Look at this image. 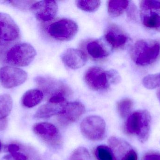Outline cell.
<instances>
[{
  "label": "cell",
  "instance_id": "1",
  "mask_svg": "<svg viewBox=\"0 0 160 160\" xmlns=\"http://www.w3.org/2000/svg\"><path fill=\"white\" fill-rule=\"evenodd\" d=\"M160 54L159 42L151 39L138 40L130 51V56L132 61L136 65L141 66H145L154 63Z\"/></svg>",
  "mask_w": 160,
  "mask_h": 160
},
{
  "label": "cell",
  "instance_id": "2",
  "mask_svg": "<svg viewBox=\"0 0 160 160\" xmlns=\"http://www.w3.org/2000/svg\"><path fill=\"white\" fill-rule=\"evenodd\" d=\"M2 61L11 66L25 67L34 59L36 51L34 48L26 43H17L5 51L0 52Z\"/></svg>",
  "mask_w": 160,
  "mask_h": 160
},
{
  "label": "cell",
  "instance_id": "3",
  "mask_svg": "<svg viewBox=\"0 0 160 160\" xmlns=\"http://www.w3.org/2000/svg\"><path fill=\"white\" fill-rule=\"evenodd\" d=\"M151 116L148 111L139 110L132 113L127 119L125 130L128 134L137 136L140 142L144 143L150 135Z\"/></svg>",
  "mask_w": 160,
  "mask_h": 160
},
{
  "label": "cell",
  "instance_id": "4",
  "mask_svg": "<svg viewBox=\"0 0 160 160\" xmlns=\"http://www.w3.org/2000/svg\"><path fill=\"white\" fill-rule=\"evenodd\" d=\"M19 28L8 14L0 12V52L17 44L20 38Z\"/></svg>",
  "mask_w": 160,
  "mask_h": 160
},
{
  "label": "cell",
  "instance_id": "5",
  "mask_svg": "<svg viewBox=\"0 0 160 160\" xmlns=\"http://www.w3.org/2000/svg\"><path fill=\"white\" fill-rule=\"evenodd\" d=\"M48 34L59 41L71 40L78 31V26L76 22L68 18H61L54 21L48 25Z\"/></svg>",
  "mask_w": 160,
  "mask_h": 160
},
{
  "label": "cell",
  "instance_id": "6",
  "mask_svg": "<svg viewBox=\"0 0 160 160\" xmlns=\"http://www.w3.org/2000/svg\"><path fill=\"white\" fill-rule=\"evenodd\" d=\"M35 81L43 94L49 96H59L67 99L72 95V91L69 87L63 83L52 78L37 77Z\"/></svg>",
  "mask_w": 160,
  "mask_h": 160
},
{
  "label": "cell",
  "instance_id": "7",
  "mask_svg": "<svg viewBox=\"0 0 160 160\" xmlns=\"http://www.w3.org/2000/svg\"><path fill=\"white\" fill-rule=\"evenodd\" d=\"M105 126V122L100 116H90L82 121L81 130L83 135L88 140L98 141L104 137Z\"/></svg>",
  "mask_w": 160,
  "mask_h": 160
},
{
  "label": "cell",
  "instance_id": "8",
  "mask_svg": "<svg viewBox=\"0 0 160 160\" xmlns=\"http://www.w3.org/2000/svg\"><path fill=\"white\" fill-rule=\"evenodd\" d=\"M33 130L37 136L52 148H58L62 144L61 133L53 124L47 122L37 123L34 125Z\"/></svg>",
  "mask_w": 160,
  "mask_h": 160
},
{
  "label": "cell",
  "instance_id": "9",
  "mask_svg": "<svg viewBox=\"0 0 160 160\" xmlns=\"http://www.w3.org/2000/svg\"><path fill=\"white\" fill-rule=\"evenodd\" d=\"M27 73L16 67L5 66L0 68V83L7 89L21 85L27 79Z\"/></svg>",
  "mask_w": 160,
  "mask_h": 160
},
{
  "label": "cell",
  "instance_id": "10",
  "mask_svg": "<svg viewBox=\"0 0 160 160\" xmlns=\"http://www.w3.org/2000/svg\"><path fill=\"white\" fill-rule=\"evenodd\" d=\"M84 80L88 87L95 91L106 90L111 85L107 71L98 67L88 69L85 74Z\"/></svg>",
  "mask_w": 160,
  "mask_h": 160
},
{
  "label": "cell",
  "instance_id": "11",
  "mask_svg": "<svg viewBox=\"0 0 160 160\" xmlns=\"http://www.w3.org/2000/svg\"><path fill=\"white\" fill-rule=\"evenodd\" d=\"M58 10V4L55 1L36 2L30 9L38 20L44 22L52 21L56 17Z\"/></svg>",
  "mask_w": 160,
  "mask_h": 160
},
{
  "label": "cell",
  "instance_id": "12",
  "mask_svg": "<svg viewBox=\"0 0 160 160\" xmlns=\"http://www.w3.org/2000/svg\"><path fill=\"white\" fill-rule=\"evenodd\" d=\"M104 39L108 45L112 49H121L128 43V34L120 27L113 23L109 24L104 34Z\"/></svg>",
  "mask_w": 160,
  "mask_h": 160
},
{
  "label": "cell",
  "instance_id": "13",
  "mask_svg": "<svg viewBox=\"0 0 160 160\" xmlns=\"http://www.w3.org/2000/svg\"><path fill=\"white\" fill-rule=\"evenodd\" d=\"M85 111L84 106L81 102H66L62 112L58 115V122L62 126L71 125L77 121Z\"/></svg>",
  "mask_w": 160,
  "mask_h": 160
},
{
  "label": "cell",
  "instance_id": "14",
  "mask_svg": "<svg viewBox=\"0 0 160 160\" xmlns=\"http://www.w3.org/2000/svg\"><path fill=\"white\" fill-rule=\"evenodd\" d=\"M61 58L67 66L73 70L82 67L87 61L86 54L78 49H68L63 53Z\"/></svg>",
  "mask_w": 160,
  "mask_h": 160
},
{
  "label": "cell",
  "instance_id": "15",
  "mask_svg": "<svg viewBox=\"0 0 160 160\" xmlns=\"http://www.w3.org/2000/svg\"><path fill=\"white\" fill-rule=\"evenodd\" d=\"M85 49L88 55L95 60L104 59L110 54V52L105 44L99 40H88L85 43Z\"/></svg>",
  "mask_w": 160,
  "mask_h": 160
},
{
  "label": "cell",
  "instance_id": "16",
  "mask_svg": "<svg viewBox=\"0 0 160 160\" xmlns=\"http://www.w3.org/2000/svg\"><path fill=\"white\" fill-rule=\"evenodd\" d=\"M109 144L115 160H121L125 155L132 149V147L126 141L115 137H111Z\"/></svg>",
  "mask_w": 160,
  "mask_h": 160
},
{
  "label": "cell",
  "instance_id": "17",
  "mask_svg": "<svg viewBox=\"0 0 160 160\" xmlns=\"http://www.w3.org/2000/svg\"><path fill=\"white\" fill-rule=\"evenodd\" d=\"M66 102L55 103L48 102L40 107L35 114L34 116L37 118H47L53 116L61 113L63 110Z\"/></svg>",
  "mask_w": 160,
  "mask_h": 160
},
{
  "label": "cell",
  "instance_id": "18",
  "mask_svg": "<svg viewBox=\"0 0 160 160\" xmlns=\"http://www.w3.org/2000/svg\"><path fill=\"white\" fill-rule=\"evenodd\" d=\"M44 94L39 89L28 90L22 98V103L26 108H31L38 105L43 100Z\"/></svg>",
  "mask_w": 160,
  "mask_h": 160
},
{
  "label": "cell",
  "instance_id": "19",
  "mask_svg": "<svg viewBox=\"0 0 160 160\" xmlns=\"http://www.w3.org/2000/svg\"><path fill=\"white\" fill-rule=\"evenodd\" d=\"M142 22L145 27L154 29L160 33V15L150 11L149 13L141 14Z\"/></svg>",
  "mask_w": 160,
  "mask_h": 160
},
{
  "label": "cell",
  "instance_id": "20",
  "mask_svg": "<svg viewBox=\"0 0 160 160\" xmlns=\"http://www.w3.org/2000/svg\"><path fill=\"white\" fill-rule=\"evenodd\" d=\"M129 3V1L120 0L108 1V12L109 15L113 18L122 15L128 8Z\"/></svg>",
  "mask_w": 160,
  "mask_h": 160
},
{
  "label": "cell",
  "instance_id": "21",
  "mask_svg": "<svg viewBox=\"0 0 160 160\" xmlns=\"http://www.w3.org/2000/svg\"><path fill=\"white\" fill-rule=\"evenodd\" d=\"M13 107L12 98L8 94L0 95V121L6 119Z\"/></svg>",
  "mask_w": 160,
  "mask_h": 160
},
{
  "label": "cell",
  "instance_id": "22",
  "mask_svg": "<svg viewBox=\"0 0 160 160\" xmlns=\"http://www.w3.org/2000/svg\"><path fill=\"white\" fill-rule=\"evenodd\" d=\"M133 107V102L128 98L121 100L118 103V113L122 118H126L130 114Z\"/></svg>",
  "mask_w": 160,
  "mask_h": 160
},
{
  "label": "cell",
  "instance_id": "23",
  "mask_svg": "<svg viewBox=\"0 0 160 160\" xmlns=\"http://www.w3.org/2000/svg\"><path fill=\"white\" fill-rule=\"evenodd\" d=\"M142 84L148 89H153L160 87V73L150 74L143 79Z\"/></svg>",
  "mask_w": 160,
  "mask_h": 160
},
{
  "label": "cell",
  "instance_id": "24",
  "mask_svg": "<svg viewBox=\"0 0 160 160\" xmlns=\"http://www.w3.org/2000/svg\"><path fill=\"white\" fill-rule=\"evenodd\" d=\"M77 6L86 12H95L98 10L101 5L100 1H77Z\"/></svg>",
  "mask_w": 160,
  "mask_h": 160
},
{
  "label": "cell",
  "instance_id": "25",
  "mask_svg": "<svg viewBox=\"0 0 160 160\" xmlns=\"http://www.w3.org/2000/svg\"><path fill=\"white\" fill-rule=\"evenodd\" d=\"M95 154L98 160H115L112 151L106 146H98L96 148Z\"/></svg>",
  "mask_w": 160,
  "mask_h": 160
},
{
  "label": "cell",
  "instance_id": "26",
  "mask_svg": "<svg viewBox=\"0 0 160 160\" xmlns=\"http://www.w3.org/2000/svg\"><path fill=\"white\" fill-rule=\"evenodd\" d=\"M68 160H91V158L86 148L80 147L73 151Z\"/></svg>",
  "mask_w": 160,
  "mask_h": 160
},
{
  "label": "cell",
  "instance_id": "27",
  "mask_svg": "<svg viewBox=\"0 0 160 160\" xmlns=\"http://www.w3.org/2000/svg\"><path fill=\"white\" fill-rule=\"evenodd\" d=\"M140 7L144 11H152V10H160V1H141Z\"/></svg>",
  "mask_w": 160,
  "mask_h": 160
},
{
  "label": "cell",
  "instance_id": "28",
  "mask_svg": "<svg viewBox=\"0 0 160 160\" xmlns=\"http://www.w3.org/2000/svg\"><path fill=\"white\" fill-rule=\"evenodd\" d=\"M35 1H9L11 5L22 10H27L31 9L32 6L35 3Z\"/></svg>",
  "mask_w": 160,
  "mask_h": 160
},
{
  "label": "cell",
  "instance_id": "29",
  "mask_svg": "<svg viewBox=\"0 0 160 160\" xmlns=\"http://www.w3.org/2000/svg\"><path fill=\"white\" fill-rule=\"evenodd\" d=\"M107 73L110 85L118 84L121 81V77L116 70H107Z\"/></svg>",
  "mask_w": 160,
  "mask_h": 160
},
{
  "label": "cell",
  "instance_id": "30",
  "mask_svg": "<svg viewBox=\"0 0 160 160\" xmlns=\"http://www.w3.org/2000/svg\"><path fill=\"white\" fill-rule=\"evenodd\" d=\"M142 160H160V152H148L143 156Z\"/></svg>",
  "mask_w": 160,
  "mask_h": 160
},
{
  "label": "cell",
  "instance_id": "31",
  "mask_svg": "<svg viewBox=\"0 0 160 160\" xmlns=\"http://www.w3.org/2000/svg\"><path fill=\"white\" fill-rule=\"evenodd\" d=\"M121 160H138V155L136 151L132 148Z\"/></svg>",
  "mask_w": 160,
  "mask_h": 160
},
{
  "label": "cell",
  "instance_id": "32",
  "mask_svg": "<svg viewBox=\"0 0 160 160\" xmlns=\"http://www.w3.org/2000/svg\"><path fill=\"white\" fill-rule=\"evenodd\" d=\"M128 6H129V5ZM129 7L130 8L128 7V8H127L128 9V15L130 18L134 19L135 18V16H136V8L134 7V6L133 5H131Z\"/></svg>",
  "mask_w": 160,
  "mask_h": 160
},
{
  "label": "cell",
  "instance_id": "33",
  "mask_svg": "<svg viewBox=\"0 0 160 160\" xmlns=\"http://www.w3.org/2000/svg\"><path fill=\"white\" fill-rule=\"evenodd\" d=\"M8 151L9 152L10 154L14 153V152L19 151L20 149L19 146L16 144H11L8 146Z\"/></svg>",
  "mask_w": 160,
  "mask_h": 160
},
{
  "label": "cell",
  "instance_id": "34",
  "mask_svg": "<svg viewBox=\"0 0 160 160\" xmlns=\"http://www.w3.org/2000/svg\"><path fill=\"white\" fill-rule=\"evenodd\" d=\"M7 119L0 121V131L4 130L7 126Z\"/></svg>",
  "mask_w": 160,
  "mask_h": 160
},
{
  "label": "cell",
  "instance_id": "35",
  "mask_svg": "<svg viewBox=\"0 0 160 160\" xmlns=\"http://www.w3.org/2000/svg\"><path fill=\"white\" fill-rule=\"evenodd\" d=\"M1 160H17L13 157V156L11 155V154H9L8 155H6V156H4L2 158Z\"/></svg>",
  "mask_w": 160,
  "mask_h": 160
},
{
  "label": "cell",
  "instance_id": "36",
  "mask_svg": "<svg viewBox=\"0 0 160 160\" xmlns=\"http://www.w3.org/2000/svg\"><path fill=\"white\" fill-rule=\"evenodd\" d=\"M157 95L158 99L160 101V89L158 90V92H157Z\"/></svg>",
  "mask_w": 160,
  "mask_h": 160
},
{
  "label": "cell",
  "instance_id": "37",
  "mask_svg": "<svg viewBox=\"0 0 160 160\" xmlns=\"http://www.w3.org/2000/svg\"><path fill=\"white\" fill-rule=\"evenodd\" d=\"M1 148H2V144H1V142H0V150H1Z\"/></svg>",
  "mask_w": 160,
  "mask_h": 160
}]
</instances>
